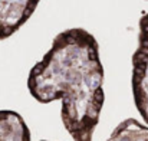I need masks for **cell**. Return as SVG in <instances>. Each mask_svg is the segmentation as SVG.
Masks as SVG:
<instances>
[{
	"label": "cell",
	"mask_w": 148,
	"mask_h": 141,
	"mask_svg": "<svg viewBox=\"0 0 148 141\" xmlns=\"http://www.w3.org/2000/svg\"><path fill=\"white\" fill-rule=\"evenodd\" d=\"M98 41L82 28L59 32L30 69L27 89L40 104L60 99V120L73 141H92L105 102Z\"/></svg>",
	"instance_id": "obj_1"
},
{
	"label": "cell",
	"mask_w": 148,
	"mask_h": 141,
	"mask_svg": "<svg viewBox=\"0 0 148 141\" xmlns=\"http://www.w3.org/2000/svg\"><path fill=\"white\" fill-rule=\"evenodd\" d=\"M40 0H0V41L16 33L35 13Z\"/></svg>",
	"instance_id": "obj_3"
},
{
	"label": "cell",
	"mask_w": 148,
	"mask_h": 141,
	"mask_svg": "<svg viewBox=\"0 0 148 141\" xmlns=\"http://www.w3.org/2000/svg\"><path fill=\"white\" fill-rule=\"evenodd\" d=\"M0 141H30V130L16 111L0 109Z\"/></svg>",
	"instance_id": "obj_4"
},
{
	"label": "cell",
	"mask_w": 148,
	"mask_h": 141,
	"mask_svg": "<svg viewBox=\"0 0 148 141\" xmlns=\"http://www.w3.org/2000/svg\"><path fill=\"white\" fill-rule=\"evenodd\" d=\"M131 84L135 107L148 125V13L140 19L138 46L132 55Z\"/></svg>",
	"instance_id": "obj_2"
},
{
	"label": "cell",
	"mask_w": 148,
	"mask_h": 141,
	"mask_svg": "<svg viewBox=\"0 0 148 141\" xmlns=\"http://www.w3.org/2000/svg\"><path fill=\"white\" fill-rule=\"evenodd\" d=\"M40 141H48V140H40Z\"/></svg>",
	"instance_id": "obj_6"
},
{
	"label": "cell",
	"mask_w": 148,
	"mask_h": 141,
	"mask_svg": "<svg viewBox=\"0 0 148 141\" xmlns=\"http://www.w3.org/2000/svg\"><path fill=\"white\" fill-rule=\"evenodd\" d=\"M106 141H148V125L134 118L119 122Z\"/></svg>",
	"instance_id": "obj_5"
}]
</instances>
